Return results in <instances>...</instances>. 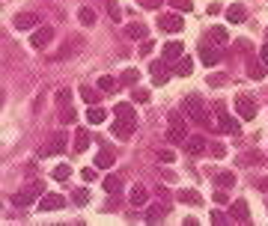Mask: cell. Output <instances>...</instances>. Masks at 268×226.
I'll list each match as a JSON object with an SVG mask.
<instances>
[{
	"mask_svg": "<svg viewBox=\"0 0 268 226\" xmlns=\"http://www.w3.org/2000/svg\"><path fill=\"white\" fill-rule=\"evenodd\" d=\"M182 107H185V113H188V116L194 119L197 125H212V119H209V113H206V107H203V98H200V95H188Z\"/></svg>",
	"mask_w": 268,
	"mask_h": 226,
	"instance_id": "cell-1",
	"label": "cell"
},
{
	"mask_svg": "<svg viewBox=\"0 0 268 226\" xmlns=\"http://www.w3.org/2000/svg\"><path fill=\"white\" fill-rule=\"evenodd\" d=\"M45 194V184L42 181H30L24 191H18V194H12L9 200H12V205H18V208H24V205H30L36 197H42Z\"/></svg>",
	"mask_w": 268,
	"mask_h": 226,
	"instance_id": "cell-2",
	"label": "cell"
},
{
	"mask_svg": "<svg viewBox=\"0 0 268 226\" xmlns=\"http://www.w3.org/2000/svg\"><path fill=\"white\" fill-rule=\"evenodd\" d=\"M66 143H69V134L60 128V131H54L51 137H48V143L39 149V155L42 158H51V155H57V152H63V149H66Z\"/></svg>",
	"mask_w": 268,
	"mask_h": 226,
	"instance_id": "cell-3",
	"label": "cell"
},
{
	"mask_svg": "<svg viewBox=\"0 0 268 226\" xmlns=\"http://www.w3.org/2000/svg\"><path fill=\"white\" fill-rule=\"evenodd\" d=\"M167 119H170V131H167V140H170V143H185V140H188V128H185V119L179 116L176 110L170 113Z\"/></svg>",
	"mask_w": 268,
	"mask_h": 226,
	"instance_id": "cell-4",
	"label": "cell"
},
{
	"mask_svg": "<svg viewBox=\"0 0 268 226\" xmlns=\"http://www.w3.org/2000/svg\"><path fill=\"white\" fill-rule=\"evenodd\" d=\"M149 74H152V81H155V87H164L170 81V63L161 57V60H152L149 63Z\"/></svg>",
	"mask_w": 268,
	"mask_h": 226,
	"instance_id": "cell-5",
	"label": "cell"
},
{
	"mask_svg": "<svg viewBox=\"0 0 268 226\" xmlns=\"http://www.w3.org/2000/svg\"><path fill=\"white\" fill-rule=\"evenodd\" d=\"M236 110H239L242 119H253V116H256V101H253L247 92H239V95H236Z\"/></svg>",
	"mask_w": 268,
	"mask_h": 226,
	"instance_id": "cell-6",
	"label": "cell"
},
{
	"mask_svg": "<svg viewBox=\"0 0 268 226\" xmlns=\"http://www.w3.org/2000/svg\"><path fill=\"white\" fill-rule=\"evenodd\" d=\"M134 128H137V119H117V122L110 125V131H113L117 140H131Z\"/></svg>",
	"mask_w": 268,
	"mask_h": 226,
	"instance_id": "cell-7",
	"label": "cell"
},
{
	"mask_svg": "<svg viewBox=\"0 0 268 226\" xmlns=\"http://www.w3.org/2000/svg\"><path fill=\"white\" fill-rule=\"evenodd\" d=\"M54 42V27H39L33 36H30V45L36 48V51H42V48H48Z\"/></svg>",
	"mask_w": 268,
	"mask_h": 226,
	"instance_id": "cell-8",
	"label": "cell"
},
{
	"mask_svg": "<svg viewBox=\"0 0 268 226\" xmlns=\"http://www.w3.org/2000/svg\"><path fill=\"white\" fill-rule=\"evenodd\" d=\"M215 110H218V131H220V134H239V131H242L239 122H236L233 116H226L220 104H215Z\"/></svg>",
	"mask_w": 268,
	"mask_h": 226,
	"instance_id": "cell-9",
	"label": "cell"
},
{
	"mask_svg": "<svg viewBox=\"0 0 268 226\" xmlns=\"http://www.w3.org/2000/svg\"><path fill=\"white\" fill-rule=\"evenodd\" d=\"M158 27L164 30V33H182L185 30V21H182V15H158Z\"/></svg>",
	"mask_w": 268,
	"mask_h": 226,
	"instance_id": "cell-10",
	"label": "cell"
},
{
	"mask_svg": "<svg viewBox=\"0 0 268 226\" xmlns=\"http://www.w3.org/2000/svg\"><path fill=\"white\" fill-rule=\"evenodd\" d=\"M265 71H268V66H265L262 57H247V74H250L253 81H262Z\"/></svg>",
	"mask_w": 268,
	"mask_h": 226,
	"instance_id": "cell-11",
	"label": "cell"
},
{
	"mask_svg": "<svg viewBox=\"0 0 268 226\" xmlns=\"http://www.w3.org/2000/svg\"><path fill=\"white\" fill-rule=\"evenodd\" d=\"M200 60H203V66H218L220 63V51L212 48L209 42H200Z\"/></svg>",
	"mask_w": 268,
	"mask_h": 226,
	"instance_id": "cell-12",
	"label": "cell"
},
{
	"mask_svg": "<svg viewBox=\"0 0 268 226\" xmlns=\"http://www.w3.org/2000/svg\"><path fill=\"white\" fill-rule=\"evenodd\" d=\"M229 217L239 220V223H247V220H250V208H247V203H244V200H236L233 205H229Z\"/></svg>",
	"mask_w": 268,
	"mask_h": 226,
	"instance_id": "cell-13",
	"label": "cell"
},
{
	"mask_svg": "<svg viewBox=\"0 0 268 226\" xmlns=\"http://www.w3.org/2000/svg\"><path fill=\"white\" fill-rule=\"evenodd\" d=\"M161 54H164V60H167V63L173 66V63H179V57L185 54V45H182V42H167Z\"/></svg>",
	"mask_w": 268,
	"mask_h": 226,
	"instance_id": "cell-14",
	"label": "cell"
},
{
	"mask_svg": "<svg viewBox=\"0 0 268 226\" xmlns=\"http://www.w3.org/2000/svg\"><path fill=\"white\" fill-rule=\"evenodd\" d=\"M185 152H188V155H203V152H206V140H203V134L188 137V140H185Z\"/></svg>",
	"mask_w": 268,
	"mask_h": 226,
	"instance_id": "cell-15",
	"label": "cell"
},
{
	"mask_svg": "<svg viewBox=\"0 0 268 226\" xmlns=\"http://www.w3.org/2000/svg\"><path fill=\"white\" fill-rule=\"evenodd\" d=\"M244 18H247V9H244L242 3L226 6V21H229V24H244Z\"/></svg>",
	"mask_w": 268,
	"mask_h": 226,
	"instance_id": "cell-16",
	"label": "cell"
},
{
	"mask_svg": "<svg viewBox=\"0 0 268 226\" xmlns=\"http://www.w3.org/2000/svg\"><path fill=\"white\" fill-rule=\"evenodd\" d=\"M125 36H128V39H134V42H146V24H140V21L125 24Z\"/></svg>",
	"mask_w": 268,
	"mask_h": 226,
	"instance_id": "cell-17",
	"label": "cell"
},
{
	"mask_svg": "<svg viewBox=\"0 0 268 226\" xmlns=\"http://www.w3.org/2000/svg\"><path fill=\"white\" fill-rule=\"evenodd\" d=\"M57 208H63V197L60 194H45L39 200V211H57Z\"/></svg>",
	"mask_w": 268,
	"mask_h": 226,
	"instance_id": "cell-18",
	"label": "cell"
},
{
	"mask_svg": "<svg viewBox=\"0 0 268 226\" xmlns=\"http://www.w3.org/2000/svg\"><path fill=\"white\" fill-rule=\"evenodd\" d=\"M36 21H39L36 12H18L15 15V27L18 30H36Z\"/></svg>",
	"mask_w": 268,
	"mask_h": 226,
	"instance_id": "cell-19",
	"label": "cell"
},
{
	"mask_svg": "<svg viewBox=\"0 0 268 226\" xmlns=\"http://www.w3.org/2000/svg\"><path fill=\"white\" fill-rule=\"evenodd\" d=\"M173 71H176V74H182V78H188V74L194 71V60L182 54V57H179V63H173Z\"/></svg>",
	"mask_w": 268,
	"mask_h": 226,
	"instance_id": "cell-20",
	"label": "cell"
},
{
	"mask_svg": "<svg viewBox=\"0 0 268 226\" xmlns=\"http://www.w3.org/2000/svg\"><path fill=\"white\" fill-rule=\"evenodd\" d=\"M164 214H167V205H149L146 208V223H158V220H164Z\"/></svg>",
	"mask_w": 268,
	"mask_h": 226,
	"instance_id": "cell-21",
	"label": "cell"
},
{
	"mask_svg": "<svg viewBox=\"0 0 268 226\" xmlns=\"http://www.w3.org/2000/svg\"><path fill=\"white\" fill-rule=\"evenodd\" d=\"M81 48H84V42H81V39H72L69 45H63V48H60V60H72Z\"/></svg>",
	"mask_w": 268,
	"mask_h": 226,
	"instance_id": "cell-22",
	"label": "cell"
},
{
	"mask_svg": "<svg viewBox=\"0 0 268 226\" xmlns=\"http://www.w3.org/2000/svg\"><path fill=\"white\" fill-rule=\"evenodd\" d=\"M90 143H93V137H90L84 128H78V134H74V152H87Z\"/></svg>",
	"mask_w": 268,
	"mask_h": 226,
	"instance_id": "cell-23",
	"label": "cell"
},
{
	"mask_svg": "<svg viewBox=\"0 0 268 226\" xmlns=\"http://www.w3.org/2000/svg\"><path fill=\"white\" fill-rule=\"evenodd\" d=\"M113 161H117V158H113L110 149H104V152H98V155H96V167H98V170H110V167H113Z\"/></svg>",
	"mask_w": 268,
	"mask_h": 226,
	"instance_id": "cell-24",
	"label": "cell"
},
{
	"mask_svg": "<svg viewBox=\"0 0 268 226\" xmlns=\"http://www.w3.org/2000/svg\"><path fill=\"white\" fill-rule=\"evenodd\" d=\"M206 39H209L212 45H226V27H212Z\"/></svg>",
	"mask_w": 268,
	"mask_h": 226,
	"instance_id": "cell-25",
	"label": "cell"
},
{
	"mask_svg": "<svg viewBox=\"0 0 268 226\" xmlns=\"http://www.w3.org/2000/svg\"><path fill=\"white\" fill-rule=\"evenodd\" d=\"M122 191V176H107L104 179V194H120Z\"/></svg>",
	"mask_w": 268,
	"mask_h": 226,
	"instance_id": "cell-26",
	"label": "cell"
},
{
	"mask_svg": "<svg viewBox=\"0 0 268 226\" xmlns=\"http://www.w3.org/2000/svg\"><path fill=\"white\" fill-rule=\"evenodd\" d=\"M179 203H185V205H200L203 197L197 191H188V187H185V191H179Z\"/></svg>",
	"mask_w": 268,
	"mask_h": 226,
	"instance_id": "cell-27",
	"label": "cell"
},
{
	"mask_svg": "<svg viewBox=\"0 0 268 226\" xmlns=\"http://www.w3.org/2000/svg\"><path fill=\"white\" fill-rule=\"evenodd\" d=\"M98 90L101 92H117L120 84H117V78H110V74H101V78H98Z\"/></svg>",
	"mask_w": 268,
	"mask_h": 226,
	"instance_id": "cell-28",
	"label": "cell"
},
{
	"mask_svg": "<svg viewBox=\"0 0 268 226\" xmlns=\"http://www.w3.org/2000/svg\"><path fill=\"white\" fill-rule=\"evenodd\" d=\"M87 119H90L93 125H98V122H104V119H107V113H104V107H98V104H93V107L87 110Z\"/></svg>",
	"mask_w": 268,
	"mask_h": 226,
	"instance_id": "cell-29",
	"label": "cell"
},
{
	"mask_svg": "<svg viewBox=\"0 0 268 226\" xmlns=\"http://www.w3.org/2000/svg\"><path fill=\"white\" fill-rule=\"evenodd\" d=\"M212 179H215L218 187H233L236 184V176L233 173H212Z\"/></svg>",
	"mask_w": 268,
	"mask_h": 226,
	"instance_id": "cell-30",
	"label": "cell"
},
{
	"mask_svg": "<svg viewBox=\"0 0 268 226\" xmlns=\"http://www.w3.org/2000/svg\"><path fill=\"white\" fill-rule=\"evenodd\" d=\"M60 122H63V125H74V122H78V110H74L72 104H66L63 113H60Z\"/></svg>",
	"mask_w": 268,
	"mask_h": 226,
	"instance_id": "cell-31",
	"label": "cell"
},
{
	"mask_svg": "<svg viewBox=\"0 0 268 226\" xmlns=\"http://www.w3.org/2000/svg\"><path fill=\"white\" fill-rule=\"evenodd\" d=\"M131 205H146V187L143 184L131 187Z\"/></svg>",
	"mask_w": 268,
	"mask_h": 226,
	"instance_id": "cell-32",
	"label": "cell"
},
{
	"mask_svg": "<svg viewBox=\"0 0 268 226\" xmlns=\"http://www.w3.org/2000/svg\"><path fill=\"white\" fill-rule=\"evenodd\" d=\"M113 113H117V119H137L131 104H117V107H113Z\"/></svg>",
	"mask_w": 268,
	"mask_h": 226,
	"instance_id": "cell-33",
	"label": "cell"
},
{
	"mask_svg": "<svg viewBox=\"0 0 268 226\" xmlns=\"http://www.w3.org/2000/svg\"><path fill=\"white\" fill-rule=\"evenodd\" d=\"M120 81H122L125 87H134V84L140 81V71H137V68H125V71H122V78H120Z\"/></svg>",
	"mask_w": 268,
	"mask_h": 226,
	"instance_id": "cell-34",
	"label": "cell"
},
{
	"mask_svg": "<svg viewBox=\"0 0 268 226\" xmlns=\"http://www.w3.org/2000/svg\"><path fill=\"white\" fill-rule=\"evenodd\" d=\"M78 18H81V24H84V27H93V24H96V12H93L90 6H81Z\"/></svg>",
	"mask_w": 268,
	"mask_h": 226,
	"instance_id": "cell-35",
	"label": "cell"
},
{
	"mask_svg": "<svg viewBox=\"0 0 268 226\" xmlns=\"http://www.w3.org/2000/svg\"><path fill=\"white\" fill-rule=\"evenodd\" d=\"M57 181H69V176H72V167L69 164H60V167H54V173H51Z\"/></svg>",
	"mask_w": 268,
	"mask_h": 226,
	"instance_id": "cell-36",
	"label": "cell"
},
{
	"mask_svg": "<svg viewBox=\"0 0 268 226\" xmlns=\"http://www.w3.org/2000/svg\"><path fill=\"white\" fill-rule=\"evenodd\" d=\"M81 98H84L87 104H96V101H98V92H96L93 87H81Z\"/></svg>",
	"mask_w": 268,
	"mask_h": 226,
	"instance_id": "cell-37",
	"label": "cell"
},
{
	"mask_svg": "<svg viewBox=\"0 0 268 226\" xmlns=\"http://www.w3.org/2000/svg\"><path fill=\"white\" fill-rule=\"evenodd\" d=\"M155 158H158L161 164H173V161H176V152H170V149H158Z\"/></svg>",
	"mask_w": 268,
	"mask_h": 226,
	"instance_id": "cell-38",
	"label": "cell"
},
{
	"mask_svg": "<svg viewBox=\"0 0 268 226\" xmlns=\"http://www.w3.org/2000/svg\"><path fill=\"white\" fill-rule=\"evenodd\" d=\"M170 6L179 9V12H191V9H194V3H191V0H170Z\"/></svg>",
	"mask_w": 268,
	"mask_h": 226,
	"instance_id": "cell-39",
	"label": "cell"
},
{
	"mask_svg": "<svg viewBox=\"0 0 268 226\" xmlns=\"http://www.w3.org/2000/svg\"><path fill=\"white\" fill-rule=\"evenodd\" d=\"M72 200H74V203H78V205H87V203H90V194L84 191V187H78V191H74V194H72Z\"/></svg>",
	"mask_w": 268,
	"mask_h": 226,
	"instance_id": "cell-40",
	"label": "cell"
},
{
	"mask_svg": "<svg viewBox=\"0 0 268 226\" xmlns=\"http://www.w3.org/2000/svg\"><path fill=\"white\" fill-rule=\"evenodd\" d=\"M69 98H72V92H69L66 87H63V90H57V104H60V107H66V104H69Z\"/></svg>",
	"mask_w": 268,
	"mask_h": 226,
	"instance_id": "cell-41",
	"label": "cell"
},
{
	"mask_svg": "<svg viewBox=\"0 0 268 226\" xmlns=\"http://www.w3.org/2000/svg\"><path fill=\"white\" fill-rule=\"evenodd\" d=\"M107 12H110V18H113V21H120V18H122V9H120L117 3H107Z\"/></svg>",
	"mask_w": 268,
	"mask_h": 226,
	"instance_id": "cell-42",
	"label": "cell"
},
{
	"mask_svg": "<svg viewBox=\"0 0 268 226\" xmlns=\"http://www.w3.org/2000/svg\"><path fill=\"white\" fill-rule=\"evenodd\" d=\"M161 3H164V0H140L143 9H161Z\"/></svg>",
	"mask_w": 268,
	"mask_h": 226,
	"instance_id": "cell-43",
	"label": "cell"
},
{
	"mask_svg": "<svg viewBox=\"0 0 268 226\" xmlns=\"http://www.w3.org/2000/svg\"><path fill=\"white\" fill-rule=\"evenodd\" d=\"M226 84V74H212L209 78V87H223Z\"/></svg>",
	"mask_w": 268,
	"mask_h": 226,
	"instance_id": "cell-44",
	"label": "cell"
},
{
	"mask_svg": "<svg viewBox=\"0 0 268 226\" xmlns=\"http://www.w3.org/2000/svg\"><path fill=\"white\" fill-rule=\"evenodd\" d=\"M152 51H155V42H140V54H152Z\"/></svg>",
	"mask_w": 268,
	"mask_h": 226,
	"instance_id": "cell-45",
	"label": "cell"
},
{
	"mask_svg": "<svg viewBox=\"0 0 268 226\" xmlns=\"http://www.w3.org/2000/svg\"><path fill=\"white\" fill-rule=\"evenodd\" d=\"M134 101H140V104L149 101V92H146V90H134Z\"/></svg>",
	"mask_w": 268,
	"mask_h": 226,
	"instance_id": "cell-46",
	"label": "cell"
},
{
	"mask_svg": "<svg viewBox=\"0 0 268 226\" xmlns=\"http://www.w3.org/2000/svg\"><path fill=\"white\" fill-rule=\"evenodd\" d=\"M212 155H215V158H223V155H226V149H223L220 143H215V146H212Z\"/></svg>",
	"mask_w": 268,
	"mask_h": 226,
	"instance_id": "cell-47",
	"label": "cell"
},
{
	"mask_svg": "<svg viewBox=\"0 0 268 226\" xmlns=\"http://www.w3.org/2000/svg\"><path fill=\"white\" fill-rule=\"evenodd\" d=\"M81 176H84V181H93V179H96V170H93V167H87Z\"/></svg>",
	"mask_w": 268,
	"mask_h": 226,
	"instance_id": "cell-48",
	"label": "cell"
},
{
	"mask_svg": "<svg viewBox=\"0 0 268 226\" xmlns=\"http://www.w3.org/2000/svg\"><path fill=\"white\" fill-rule=\"evenodd\" d=\"M256 187H259V191H265V194H268V179H256Z\"/></svg>",
	"mask_w": 268,
	"mask_h": 226,
	"instance_id": "cell-49",
	"label": "cell"
},
{
	"mask_svg": "<svg viewBox=\"0 0 268 226\" xmlns=\"http://www.w3.org/2000/svg\"><path fill=\"white\" fill-rule=\"evenodd\" d=\"M220 9H223V6H220V3H212V6H209V9H206V12H209V15H218V12H220Z\"/></svg>",
	"mask_w": 268,
	"mask_h": 226,
	"instance_id": "cell-50",
	"label": "cell"
},
{
	"mask_svg": "<svg viewBox=\"0 0 268 226\" xmlns=\"http://www.w3.org/2000/svg\"><path fill=\"white\" fill-rule=\"evenodd\" d=\"M215 203H218V205H223V203H226V194H223V191H218V194H215Z\"/></svg>",
	"mask_w": 268,
	"mask_h": 226,
	"instance_id": "cell-51",
	"label": "cell"
},
{
	"mask_svg": "<svg viewBox=\"0 0 268 226\" xmlns=\"http://www.w3.org/2000/svg\"><path fill=\"white\" fill-rule=\"evenodd\" d=\"M212 220H215V223H223L226 217H223V211H212Z\"/></svg>",
	"mask_w": 268,
	"mask_h": 226,
	"instance_id": "cell-52",
	"label": "cell"
},
{
	"mask_svg": "<svg viewBox=\"0 0 268 226\" xmlns=\"http://www.w3.org/2000/svg\"><path fill=\"white\" fill-rule=\"evenodd\" d=\"M259 57H262V60H265V66H268V42L262 45V51H259Z\"/></svg>",
	"mask_w": 268,
	"mask_h": 226,
	"instance_id": "cell-53",
	"label": "cell"
}]
</instances>
